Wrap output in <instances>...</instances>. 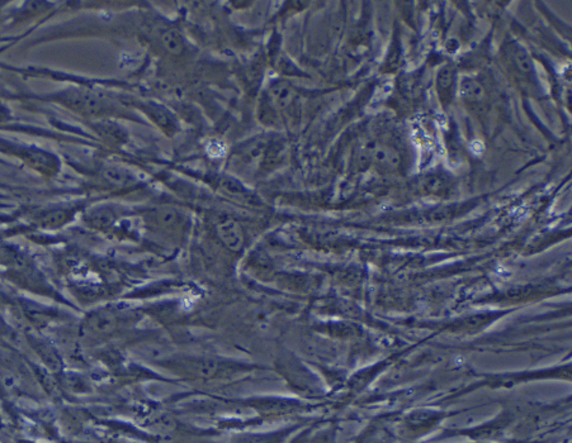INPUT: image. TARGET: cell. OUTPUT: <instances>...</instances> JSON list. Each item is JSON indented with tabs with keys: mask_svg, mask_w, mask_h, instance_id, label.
Returning a JSON list of instances; mask_svg holds the SVG:
<instances>
[{
	"mask_svg": "<svg viewBox=\"0 0 572 443\" xmlns=\"http://www.w3.org/2000/svg\"><path fill=\"white\" fill-rule=\"evenodd\" d=\"M462 93H463V96H480L483 94V88L477 82L468 80V82H463Z\"/></svg>",
	"mask_w": 572,
	"mask_h": 443,
	"instance_id": "obj_5",
	"label": "cell"
},
{
	"mask_svg": "<svg viewBox=\"0 0 572 443\" xmlns=\"http://www.w3.org/2000/svg\"><path fill=\"white\" fill-rule=\"evenodd\" d=\"M159 39L164 48L173 55H179L184 48V41L177 28L163 27L159 32Z\"/></svg>",
	"mask_w": 572,
	"mask_h": 443,
	"instance_id": "obj_2",
	"label": "cell"
},
{
	"mask_svg": "<svg viewBox=\"0 0 572 443\" xmlns=\"http://www.w3.org/2000/svg\"><path fill=\"white\" fill-rule=\"evenodd\" d=\"M4 117V109H3V107H0V118H3Z\"/></svg>",
	"mask_w": 572,
	"mask_h": 443,
	"instance_id": "obj_6",
	"label": "cell"
},
{
	"mask_svg": "<svg viewBox=\"0 0 572 443\" xmlns=\"http://www.w3.org/2000/svg\"><path fill=\"white\" fill-rule=\"evenodd\" d=\"M217 233L223 244L232 251H239L244 246V233L238 223L232 219H225L217 224Z\"/></svg>",
	"mask_w": 572,
	"mask_h": 443,
	"instance_id": "obj_1",
	"label": "cell"
},
{
	"mask_svg": "<svg viewBox=\"0 0 572 443\" xmlns=\"http://www.w3.org/2000/svg\"><path fill=\"white\" fill-rule=\"evenodd\" d=\"M105 177L112 183H119V184L126 183L127 179H128L125 171H122L121 169H114V168H111V169L105 171Z\"/></svg>",
	"mask_w": 572,
	"mask_h": 443,
	"instance_id": "obj_4",
	"label": "cell"
},
{
	"mask_svg": "<svg viewBox=\"0 0 572 443\" xmlns=\"http://www.w3.org/2000/svg\"><path fill=\"white\" fill-rule=\"evenodd\" d=\"M270 91L277 103L281 105H287L290 103L292 91L286 84H275V87L270 89Z\"/></svg>",
	"mask_w": 572,
	"mask_h": 443,
	"instance_id": "obj_3",
	"label": "cell"
}]
</instances>
